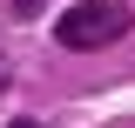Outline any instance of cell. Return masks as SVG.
<instances>
[{
	"instance_id": "1",
	"label": "cell",
	"mask_w": 135,
	"mask_h": 128,
	"mask_svg": "<svg viewBox=\"0 0 135 128\" xmlns=\"http://www.w3.org/2000/svg\"><path fill=\"white\" fill-rule=\"evenodd\" d=\"M128 27H135V14L122 7V0H81V7H68V14H61L54 41H61L68 54H88V47H115Z\"/></svg>"
},
{
	"instance_id": "2",
	"label": "cell",
	"mask_w": 135,
	"mask_h": 128,
	"mask_svg": "<svg viewBox=\"0 0 135 128\" xmlns=\"http://www.w3.org/2000/svg\"><path fill=\"white\" fill-rule=\"evenodd\" d=\"M41 7H47V0H7V14H20V20H34Z\"/></svg>"
},
{
	"instance_id": "3",
	"label": "cell",
	"mask_w": 135,
	"mask_h": 128,
	"mask_svg": "<svg viewBox=\"0 0 135 128\" xmlns=\"http://www.w3.org/2000/svg\"><path fill=\"white\" fill-rule=\"evenodd\" d=\"M7 128H41V121H34V115H14V121H7Z\"/></svg>"
}]
</instances>
